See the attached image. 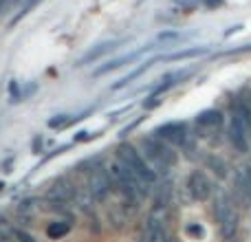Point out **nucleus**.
Returning a JSON list of instances; mask_svg holds the SVG:
<instances>
[{
	"label": "nucleus",
	"instance_id": "obj_1",
	"mask_svg": "<svg viewBox=\"0 0 251 242\" xmlns=\"http://www.w3.org/2000/svg\"><path fill=\"white\" fill-rule=\"evenodd\" d=\"M110 178H113V185H117V190L122 192L126 198L137 205L150 194V185L141 176H137L128 165H124L119 159L110 165Z\"/></svg>",
	"mask_w": 251,
	"mask_h": 242
},
{
	"label": "nucleus",
	"instance_id": "obj_2",
	"mask_svg": "<svg viewBox=\"0 0 251 242\" xmlns=\"http://www.w3.org/2000/svg\"><path fill=\"white\" fill-rule=\"evenodd\" d=\"M141 154L156 174H168L178 161L174 147L170 145V143L156 139L154 134H152V137H146L141 141Z\"/></svg>",
	"mask_w": 251,
	"mask_h": 242
},
{
	"label": "nucleus",
	"instance_id": "obj_3",
	"mask_svg": "<svg viewBox=\"0 0 251 242\" xmlns=\"http://www.w3.org/2000/svg\"><path fill=\"white\" fill-rule=\"evenodd\" d=\"M117 159L122 161L124 165H128V168L132 169L137 176H141L150 187L156 185V178H159V174H156L154 169L150 168V163L143 159V154L132 145V143H122V145L117 147Z\"/></svg>",
	"mask_w": 251,
	"mask_h": 242
},
{
	"label": "nucleus",
	"instance_id": "obj_4",
	"mask_svg": "<svg viewBox=\"0 0 251 242\" xmlns=\"http://www.w3.org/2000/svg\"><path fill=\"white\" fill-rule=\"evenodd\" d=\"M214 216H216L218 229H221L223 238L231 240L238 231V212H236L234 203L229 200L227 194H218L214 200Z\"/></svg>",
	"mask_w": 251,
	"mask_h": 242
},
{
	"label": "nucleus",
	"instance_id": "obj_5",
	"mask_svg": "<svg viewBox=\"0 0 251 242\" xmlns=\"http://www.w3.org/2000/svg\"><path fill=\"white\" fill-rule=\"evenodd\" d=\"M139 242H170L168 222H165L163 209H152L141 225Z\"/></svg>",
	"mask_w": 251,
	"mask_h": 242
},
{
	"label": "nucleus",
	"instance_id": "obj_6",
	"mask_svg": "<svg viewBox=\"0 0 251 242\" xmlns=\"http://www.w3.org/2000/svg\"><path fill=\"white\" fill-rule=\"evenodd\" d=\"M156 139H161V141L170 143V145H185L187 143V137H190V130H187V123L185 121H170V123H163L159 125V128L154 130Z\"/></svg>",
	"mask_w": 251,
	"mask_h": 242
},
{
	"label": "nucleus",
	"instance_id": "obj_7",
	"mask_svg": "<svg viewBox=\"0 0 251 242\" xmlns=\"http://www.w3.org/2000/svg\"><path fill=\"white\" fill-rule=\"evenodd\" d=\"M110 187H113V178H110V174L106 172L101 165H97V168H93L91 172H88V187L86 190L91 192V196L95 200H104L106 196L110 194Z\"/></svg>",
	"mask_w": 251,
	"mask_h": 242
},
{
	"label": "nucleus",
	"instance_id": "obj_8",
	"mask_svg": "<svg viewBox=\"0 0 251 242\" xmlns=\"http://www.w3.org/2000/svg\"><path fill=\"white\" fill-rule=\"evenodd\" d=\"M187 192L192 194V198L199 200V203H203V200H207L209 196H212L214 187H212V181L207 178V174L203 172H192L190 178H187Z\"/></svg>",
	"mask_w": 251,
	"mask_h": 242
},
{
	"label": "nucleus",
	"instance_id": "obj_9",
	"mask_svg": "<svg viewBox=\"0 0 251 242\" xmlns=\"http://www.w3.org/2000/svg\"><path fill=\"white\" fill-rule=\"evenodd\" d=\"M194 128L201 137H209V134L218 132L223 128V113H218V110H203L194 119Z\"/></svg>",
	"mask_w": 251,
	"mask_h": 242
},
{
	"label": "nucleus",
	"instance_id": "obj_10",
	"mask_svg": "<svg viewBox=\"0 0 251 242\" xmlns=\"http://www.w3.org/2000/svg\"><path fill=\"white\" fill-rule=\"evenodd\" d=\"M192 75V71H187V69H183V71H174V73H168L165 77H161V82L154 86V91H152V97H159L161 93H165V91H170L172 86H176V84H181L185 77H190Z\"/></svg>",
	"mask_w": 251,
	"mask_h": 242
},
{
	"label": "nucleus",
	"instance_id": "obj_11",
	"mask_svg": "<svg viewBox=\"0 0 251 242\" xmlns=\"http://www.w3.org/2000/svg\"><path fill=\"white\" fill-rule=\"evenodd\" d=\"M148 48H152V47H146V48H141V51H137V53H130V55H126V57H117V60H113V62H108V64L95 69V73H93V75H95V77H101V75H106V73H113V71H117V69H122V66H126L128 62L139 60V57H141V53L148 51Z\"/></svg>",
	"mask_w": 251,
	"mask_h": 242
},
{
	"label": "nucleus",
	"instance_id": "obj_12",
	"mask_svg": "<svg viewBox=\"0 0 251 242\" xmlns=\"http://www.w3.org/2000/svg\"><path fill=\"white\" fill-rule=\"evenodd\" d=\"M172 192H174V187H172V183L170 181H163L159 187L154 190V207L152 209H168V205H172Z\"/></svg>",
	"mask_w": 251,
	"mask_h": 242
},
{
	"label": "nucleus",
	"instance_id": "obj_13",
	"mask_svg": "<svg viewBox=\"0 0 251 242\" xmlns=\"http://www.w3.org/2000/svg\"><path fill=\"white\" fill-rule=\"evenodd\" d=\"M117 44H122V42H104V44H97V47L91 48V51H88L84 57H79L77 64L84 66V64H91V62H97L101 55H106V53H110L113 48H117Z\"/></svg>",
	"mask_w": 251,
	"mask_h": 242
},
{
	"label": "nucleus",
	"instance_id": "obj_14",
	"mask_svg": "<svg viewBox=\"0 0 251 242\" xmlns=\"http://www.w3.org/2000/svg\"><path fill=\"white\" fill-rule=\"evenodd\" d=\"M236 187L240 194H245V198L251 200V165H243L236 174Z\"/></svg>",
	"mask_w": 251,
	"mask_h": 242
},
{
	"label": "nucleus",
	"instance_id": "obj_15",
	"mask_svg": "<svg viewBox=\"0 0 251 242\" xmlns=\"http://www.w3.org/2000/svg\"><path fill=\"white\" fill-rule=\"evenodd\" d=\"M154 62H156V60H148V62H143V64H141V66H139V69H134V71H132V73H128V75H126V77H124V79H119V82H117V84H113V91H119V88H126V86H128V84H130V82H132V79L141 77V75H143V73H146V71H148V69H150V66H152V64H154Z\"/></svg>",
	"mask_w": 251,
	"mask_h": 242
},
{
	"label": "nucleus",
	"instance_id": "obj_16",
	"mask_svg": "<svg viewBox=\"0 0 251 242\" xmlns=\"http://www.w3.org/2000/svg\"><path fill=\"white\" fill-rule=\"evenodd\" d=\"M71 227H73V222H66V220H55V222H51V225L47 227V236L51 240H60V238H64L66 234L71 231Z\"/></svg>",
	"mask_w": 251,
	"mask_h": 242
},
{
	"label": "nucleus",
	"instance_id": "obj_17",
	"mask_svg": "<svg viewBox=\"0 0 251 242\" xmlns=\"http://www.w3.org/2000/svg\"><path fill=\"white\" fill-rule=\"evenodd\" d=\"M207 168L212 169L218 178H225L227 176V163L221 159V156H207Z\"/></svg>",
	"mask_w": 251,
	"mask_h": 242
},
{
	"label": "nucleus",
	"instance_id": "obj_18",
	"mask_svg": "<svg viewBox=\"0 0 251 242\" xmlns=\"http://www.w3.org/2000/svg\"><path fill=\"white\" fill-rule=\"evenodd\" d=\"M203 53H207V48L205 47H196V48H185V51H178V53H172V55H168L165 60H172V62H176V60H187V57H199V55H203Z\"/></svg>",
	"mask_w": 251,
	"mask_h": 242
},
{
	"label": "nucleus",
	"instance_id": "obj_19",
	"mask_svg": "<svg viewBox=\"0 0 251 242\" xmlns=\"http://www.w3.org/2000/svg\"><path fill=\"white\" fill-rule=\"evenodd\" d=\"M4 236H7V238H11V240H16V242H35L33 236L26 234V231H22V229H18V227L7 229V231H4Z\"/></svg>",
	"mask_w": 251,
	"mask_h": 242
},
{
	"label": "nucleus",
	"instance_id": "obj_20",
	"mask_svg": "<svg viewBox=\"0 0 251 242\" xmlns=\"http://www.w3.org/2000/svg\"><path fill=\"white\" fill-rule=\"evenodd\" d=\"M185 234L190 236V238H194V240H203L205 238V229L201 225H196V222H190V225H185Z\"/></svg>",
	"mask_w": 251,
	"mask_h": 242
},
{
	"label": "nucleus",
	"instance_id": "obj_21",
	"mask_svg": "<svg viewBox=\"0 0 251 242\" xmlns=\"http://www.w3.org/2000/svg\"><path fill=\"white\" fill-rule=\"evenodd\" d=\"M178 40H183V35H181V33H176V31H163V33L156 35V42L174 44V42H178Z\"/></svg>",
	"mask_w": 251,
	"mask_h": 242
},
{
	"label": "nucleus",
	"instance_id": "obj_22",
	"mask_svg": "<svg viewBox=\"0 0 251 242\" xmlns=\"http://www.w3.org/2000/svg\"><path fill=\"white\" fill-rule=\"evenodd\" d=\"M199 2H201V0H174V4H176V7H181L183 11H194V9L199 7Z\"/></svg>",
	"mask_w": 251,
	"mask_h": 242
},
{
	"label": "nucleus",
	"instance_id": "obj_23",
	"mask_svg": "<svg viewBox=\"0 0 251 242\" xmlns=\"http://www.w3.org/2000/svg\"><path fill=\"white\" fill-rule=\"evenodd\" d=\"M203 4L207 9H216V7H221L223 4V0H203Z\"/></svg>",
	"mask_w": 251,
	"mask_h": 242
},
{
	"label": "nucleus",
	"instance_id": "obj_24",
	"mask_svg": "<svg viewBox=\"0 0 251 242\" xmlns=\"http://www.w3.org/2000/svg\"><path fill=\"white\" fill-rule=\"evenodd\" d=\"M4 2H7V0H0V7H2V4H4Z\"/></svg>",
	"mask_w": 251,
	"mask_h": 242
},
{
	"label": "nucleus",
	"instance_id": "obj_25",
	"mask_svg": "<svg viewBox=\"0 0 251 242\" xmlns=\"http://www.w3.org/2000/svg\"><path fill=\"white\" fill-rule=\"evenodd\" d=\"M0 242H4V240H0Z\"/></svg>",
	"mask_w": 251,
	"mask_h": 242
}]
</instances>
